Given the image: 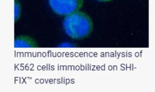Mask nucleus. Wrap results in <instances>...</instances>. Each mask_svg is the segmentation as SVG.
I'll use <instances>...</instances> for the list:
<instances>
[{
    "label": "nucleus",
    "mask_w": 155,
    "mask_h": 92,
    "mask_svg": "<svg viewBox=\"0 0 155 92\" xmlns=\"http://www.w3.org/2000/svg\"><path fill=\"white\" fill-rule=\"evenodd\" d=\"M62 26L65 33L74 39L87 38L93 28L91 18L87 13L79 10L66 16Z\"/></svg>",
    "instance_id": "f257e3e1"
},
{
    "label": "nucleus",
    "mask_w": 155,
    "mask_h": 92,
    "mask_svg": "<svg viewBox=\"0 0 155 92\" xmlns=\"http://www.w3.org/2000/svg\"><path fill=\"white\" fill-rule=\"evenodd\" d=\"M51 9L59 16H67L78 11L84 0H48Z\"/></svg>",
    "instance_id": "f03ea898"
},
{
    "label": "nucleus",
    "mask_w": 155,
    "mask_h": 92,
    "mask_svg": "<svg viewBox=\"0 0 155 92\" xmlns=\"http://www.w3.org/2000/svg\"><path fill=\"white\" fill-rule=\"evenodd\" d=\"M39 47L36 41L27 34L19 35L15 39L14 47L16 48H30Z\"/></svg>",
    "instance_id": "7ed1b4c3"
},
{
    "label": "nucleus",
    "mask_w": 155,
    "mask_h": 92,
    "mask_svg": "<svg viewBox=\"0 0 155 92\" xmlns=\"http://www.w3.org/2000/svg\"><path fill=\"white\" fill-rule=\"evenodd\" d=\"M22 7L21 2L19 0H14V21L17 22L21 17Z\"/></svg>",
    "instance_id": "20e7f679"
},
{
    "label": "nucleus",
    "mask_w": 155,
    "mask_h": 92,
    "mask_svg": "<svg viewBox=\"0 0 155 92\" xmlns=\"http://www.w3.org/2000/svg\"><path fill=\"white\" fill-rule=\"evenodd\" d=\"M99 1H101V2H108V1H111L112 0H97Z\"/></svg>",
    "instance_id": "39448f33"
}]
</instances>
